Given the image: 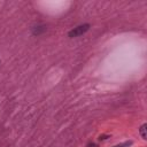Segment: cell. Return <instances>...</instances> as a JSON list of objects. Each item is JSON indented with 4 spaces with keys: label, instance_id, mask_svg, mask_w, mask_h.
I'll list each match as a JSON object with an SVG mask.
<instances>
[{
    "label": "cell",
    "instance_id": "cell-4",
    "mask_svg": "<svg viewBox=\"0 0 147 147\" xmlns=\"http://www.w3.org/2000/svg\"><path fill=\"white\" fill-rule=\"evenodd\" d=\"M131 142H124V144H121V145H117V146H114V147H126L129 146Z\"/></svg>",
    "mask_w": 147,
    "mask_h": 147
},
{
    "label": "cell",
    "instance_id": "cell-3",
    "mask_svg": "<svg viewBox=\"0 0 147 147\" xmlns=\"http://www.w3.org/2000/svg\"><path fill=\"white\" fill-rule=\"evenodd\" d=\"M146 127H147V125L146 124H142L141 126H140V134H141V137H142V139H146Z\"/></svg>",
    "mask_w": 147,
    "mask_h": 147
},
{
    "label": "cell",
    "instance_id": "cell-1",
    "mask_svg": "<svg viewBox=\"0 0 147 147\" xmlns=\"http://www.w3.org/2000/svg\"><path fill=\"white\" fill-rule=\"evenodd\" d=\"M88 29H90V25H88V24H83V25L76 26V28H74L71 31H69L68 36H69L70 38H74V37H78V36H80V34L85 33V32H86Z\"/></svg>",
    "mask_w": 147,
    "mask_h": 147
},
{
    "label": "cell",
    "instance_id": "cell-2",
    "mask_svg": "<svg viewBox=\"0 0 147 147\" xmlns=\"http://www.w3.org/2000/svg\"><path fill=\"white\" fill-rule=\"evenodd\" d=\"M46 30V28L45 26H36V28H33V34H40L41 32H44Z\"/></svg>",
    "mask_w": 147,
    "mask_h": 147
}]
</instances>
